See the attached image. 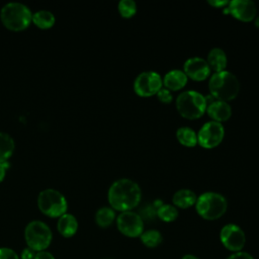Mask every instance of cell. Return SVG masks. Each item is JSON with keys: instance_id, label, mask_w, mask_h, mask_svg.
Returning a JSON list of instances; mask_svg holds the SVG:
<instances>
[{"instance_id": "1", "label": "cell", "mask_w": 259, "mask_h": 259, "mask_svg": "<svg viewBox=\"0 0 259 259\" xmlns=\"http://www.w3.org/2000/svg\"><path fill=\"white\" fill-rule=\"evenodd\" d=\"M108 202L113 209L127 211L136 207L142 198L140 185L128 178L115 180L108 189Z\"/></svg>"}, {"instance_id": "2", "label": "cell", "mask_w": 259, "mask_h": 259, "mask_svg": "<svg viewBox=\"0 0 259 259\" xmlns=\"http://www.w3.org/2000/svg\"><path fill=\"white\" fill-rule=\"evenodd\" d=\"M208 89L214 99L229 101L239 94L240 82L236 75L224 70L211 75L208 81Z\"/></svg>"}, {"instance_id": "3", "label": "cell", "mask_w": 259, "mask_h": 259, "mask_svg": "<svg viewBox=\"0 0 259 259\" xmlns=\"http://www.w3.org/2000/svg\"><path fill=\"white\" fill-rule=\"evenodd\" d=\"M0 19L5 27L13 31H21L29 26L32 21L30 9L18 2L5 4L0 11Z\"/></svg>"}, {"instance_id": "4", "label": "cell", "mask_w": 259, "mask_h": 259, "mask_svg": "<svg viewBox=\"0 0 259 259\" xmlns=\"http://www.w3.org/2000/svg\"><path fill=\"white\" fill-rule=\"evenodd\" d=\"M197 213L204 220L213 221L220 219L228 208L227 198L214 191L201 193L195 202Z\"/></svg>"}, {"instance_id": "5", "label": "cell", "mask_w": 259, "mask_h": 259, "mask_svg": "<svg viewBox=\"0 0 259 259\" xmlns=\"http://www.w3.org/2000/svg\"><path fill=\"white\" fill-rule=\"evenodd\" d=\"M206 106L205 96L195 90L182 91L176 98L177 110L185 118L195 119L202 116Z\"/></svg>"}, {"instance_id": "6", "label": "cell", "mask_w": 259, "mask_h": 259, "mask_svg": "<svg viewBox=\"0 0 259 259\" xmlns=\"http://www.w3.org/2000/svg\"><path fill=\"white\" fill-rule=\"evenodd\" d=\"M39 210L51 218H60L66 213L68 208L67 199L58 190L48 188L39 192L37 196Z\"/></svg>"}, {"instance_id": "7", "label": "cell", "mask_w": 259, "mask_h": 259, "mask_svg": "<svg viewBox=\"0 0 259 259\" xmlns=\"http://www.w3.org/2000/svg\"><path fill=\"white\" fill-rule=\"evenodd\" d=\"M24 239L28 248L35 252L45 251L52 242L53 234L47 224L40 221H32L24 230Z\"/></svg>"}, {"instance_id": "8", "label": "cell", "mask_w": 259, "mask_h": 259, "mask_svg": "<svg viewBox=\"0 0 259 259\" xmlns=\"http://www.w3.org/2000/svg\"><path fill=\"white\" fill-rule=\"evenodd\" d=\"M161 75L155 71H144L140 73L134 82L136 93L143 97L152 96L162 88Z\"/></svg>"}, {"instance_id": "9", "label": "cell", "mask_w": 259, "mask_h": 259, "mask_svg": "<svg viewBox=\"0 0 259 259\" xmlns=\"http://www.w3.org/2000/svg\"><path fill=\"white\" fill-rule=\"evenodd\" d=\"M225 136V127L222 122L209 120L199 130L197 142L202 148L212 149L221 144Z\"/></svg>"}, {"instance_id": "10", "label": "cell", "mask_w": 259, "mask_h": 259, "mask_svg": "<svg viewBox=\"0 0 259 259\" xmlns=\"http://www.w3.org/2000/svg\"><path fill=\"white\" fill-rule=\"evenodd\" d=\"M116 226L122 235L131 238L140 237L144 232L143 219L133 210L120 212L116 219Z\"/></svg>"}, {"instance_id": "11", "label": "cell", "mask_w": 259, "mask_h": 259, "mask_svg": "<svg viewBox=\"0 0 259 259\" xmlns=\"http://www.w3.org/2000/svg\"><path fill=\"white\" fill-rule=\"evenodd\" d=\"M220 240L222 244L230 251L240 252L246 243L244 231L235 224L224 226L220 232Z\"/></svg>"}, {"instance_id": "12", "label": "cell", "mask_w": 259, "mask_h": 259, "mask_svg": "<svg viewBox=\"0 0 259 259\" xmlns=\"http://www.w3.org/2000/svg\"><path fill=\"white\" fill-rule=\"evenodd\" d=\"M256 4L252 0H233L223 9L224 13H230L242 21H250L256 16Z\"/></svg>"}, {"instance_id": "13", "label": "cell", "mask_w": 259, "mask_h": 259, "mask_svg": "<svg viewBox=\"0 0 259 259\" xmlns=\"http://www.w3.org/2000/svg\"><path fill=\"white\" fill-rule=\"evenodd\" d=\"M183 71L187 77L195 81H202L210 74V67L207 61L201 57L187 59L183 65Z\"/></svg>"}, {"instance_id": "14", "label": "cell", "mask_w": 259, "mask_h": 259, "mask_svg": "<svg viewBox=\"0 0 259 259\" xmlns=\"http://www.w3.org/2000/svg\"><path fill=\"white\" fill-rule=\"evenodd\" d=\"M207 114L215 121H226L232 115V107L227 101L214 100L206 106Z\"/></svg>"}, {"instance_id": "15", "label": "cell", "mask_w": 259, "mask_h": 259, "mask_svg": "<svg viewBox=\"0 0 259 259\" xmlns=\"http://www.w3.org/2000/svg\"><path fill=\"white\" fill-rule=\"evenodd\" d=\"M188 77L184 73V71L180 69H173L166 73L164 78L162 79L163 85L165 88L169 89L170 91H176L183 88L187 83Z\"/></svg>"}, {"instance_id": "16", "label": "cell", "mask_w": 259, "mask_h": 259, "mask_svg": "<svg viewBox=\"0 0 259 259\" xmlns=\"http://www.w3.org/2000/svg\"><path fill=\"white\" fill-rule=\"evenodd\" d=\"M57 229L63 237L70 238L76 234L78 230V222L73 214L64 213L58 220Z\"/></svg>"}, {"instance_id": "17", "label": "cell", "mask_w": 259, "mask_h": 259, "mask_svg": "<svg viewBox=\"0 0 259 259\" xmlns=\"http://www.w3.org/2000/svg\"><path fill=\"white\" fill-rule=\"evenodd\" d=\"M206 61L210 67V70L214 71V73L224 71L228 63L227 55L221 48H212L207 55Z\"/></svg>"}, {"instance_id": "18", "label": "cell", "mask_w": 259, "mask_h": 259, "mask_svg": "<svg viewBox=\"0 0 259 259\" xmlns=\"http://www.w3.org/2000/svg\"><path fill=\"white\" fill-rule=\"evenodd\" d=\"M197 199V196L194 191L187 189V188H182L177 190L172 197V202L173 205L181 207V208H187L195 204Z\"/></svg>"}, {"instance_id": "19", "label": "cell", "mask_w": 259, "mask_h": 259, "mask_svg": "<svg viewBox=\"0 0 259 259\" xmlns=\"http://www.w3.org/2000/svg\"><path fill=\"white\" fill-rule=\"evenodd\" d=\"M14 141L10 135L0 133V164L7 163L14 151Z\"/></svg>"}, {"instance_id": "20", "label": "cell", "mask_w": 259, "mask_h": 259, "mask_svg": "<svg viewBox=\"0 0 259 259\" xmlns=\"http://www.w3.org/2000/svg\"><path fill=\"white\" fill-rule=\"evenodd\" d=\"M55 16L49 10H38L32 14V22L41 29L51 28L55 24Z\"/></svg>"}, {"instance_id": "21", "label": "cell", "mask_w": 259, "mask_h": 259, "mask_svg": "<svg viewBox=\"0 0 259 259\" xmlns=\"http://www.w3.org/2000/svg\"><path fill=\"white\" fill-rule=\"evenodd\" d=\"M176 137L185 147H194L197 144V134L190 126H180L176 132Z\"/></svg>"}, {"instance_id": "22", "label": "cell", "mask_w": 259, "mask_h": 259, "mask_svg": "<svg viewBox=\"0 0 259 259\" xmlns=\"http://www.w3.org/2000/svg\"><path fill=\"white\" fill-rule=\"evenodd\" d=\"M115 220V212L112 207L102 206L95 213V222L100 228L109 227Z\"/></svg>"}, {"instance_id": "23", "label": "cell", "mask_w": 259, "mask_h": 259, "mask_svg": "<svg viewBox=\"0 0 259 259\" xmlns=\"http://www.w3.org/2000/svg\"><path fill=\"white\" fill-rule=\"evenodd\" d=\"M140 239L146 247L156 248L162 243L163 237L162 234L157 230H148L142 233Z\"/></svg>"}, {"instance_id": "24", "label": "cell", "mask_w": 259, "mask_h": 259, "mask_svg": "<svg viewBox=\"0 0 259 259\" xmlns=\"http://www.w3.org/2000/svg\"><path fill=\"white\" fill-rule=\"evenodd\" d=\"M157 215L158 218L166 223L173 222L178 217V209L173 204H162L157 208Z\"/></svg>"}, {"instance_id": "25", "label": "cell", "mask_w": 259, "mask_h": 259, "mask_svg": "<svg viewBox=\"0 0 259 259\" xmlns=\"http://www.w3.org/2000/svg\"><path fill=\"white\" fill-rule=\"evenodd\" d=\"M118 11L122 17L130 18L137 12V3L134 0H120L118 3Z\"/></svg>"}, {"instance_id": "26", "label": "cell", "mask_w": 259, "mask_h": 259, "mask_svg": "<svg viewBox=\"0 0 259 259\" xmlns=\"http://www.w3.org/2000/svg\"><path fill=\"white\" fill-rule=\"evenodd\" d=\"M141 218L144 220H153L156 215H157V208L153 205V204H147L144 205L141 209H140V213Z\"/></svg>"}, {"instance_id": "27", "label": "cell", "mask_w": 259, "mask_h": 259, "mask_svg": "<svg viewBox=\"0 0 259 259\" xmlns=\"http://www.w3.org/2000/svg\"><path fill=\"white\" fill-rule=\"evenodd\" d=\"M157 97L158 99L163 102V103H170L173 100V95L171 93V91L167 88H161L158 92H157Z\"/></svg>"}, {"instance_id": "28", "label": "cell", "mask_w": 259, "mask_h": 259, "mask_svg": "<svg viewBox=\"0 0 259 259\" xmlns=\"http://www.w3.org/2000/svg\"><path fill=\"white\" fill-rule=\"evenodd\" d=\"M0 259H19L16 252L10 248H0Z\"/></svg>"}, {"instance_id": "29", "label": "cell", "mask_w": 259, "mask_h": 259, "mask_svg": "<svg viewBox=\"0 0 259 259\" xmlns=\"http://www.w3.org/2000/svg\"><path fill=\"white\" fill-rule=\"evenodd\" d=\"M227 259H254V258L249 253L240 251V252H236V253L230 255Z\"/></svg>"}, {"instance_id": "30", "label": "cell", "mask_w": 259, "mask_h": 259, "mask_svg": "<svg viewBox=\"0 0 259 259\" xmlns=\"http://www.w3.org/2000/svg\"><path fill=\"white\" fill-rule=\"evenodd\" d=\"M34 256H35V251H33L32 249L27 247L24 250H22L20 258L21 259H33Z\"/></svg>"}, {"instance_id": "31", "label": "cell", "mask_w": 259, "mask_h": 259, "mask_svg": "<svg viewBox=\"0 0 259 259\" xmlns=\"http://www.w3.org/2000/svg\"><path fill=\"white\" fill-rule=\"evenodd\" d=\"M33 259H55V257L48 251H39L35 253Z\"/></svg>"}, {"instance_id": "32", "label": "cell", "mask_w": 259, "mask_h": 259, "mask_svg": "<svg viewBox=\"0 0 259 259\" xmlns=\"http://www.w3.org/2000/svg\"><path fill=\"white\" fill-rule=\"evenodd\" d=\"M207 2L210 5L214 6V7H225L226 5L229 4L230 1H227V0H208Z\"/></svg>"}, {"instance_id": "33", "label": "cell", "mask_w": 259, "mask_h": 259, "mask_svg": "<svg viewBox=\"0 0 259 259\" xmlns=\"http://www.w3.org/2000/svg\"><path fill=\"white\" fill-rule=\"evenodd\" d=\"M9 167L8 162L7 163H2L0 164V182L3 181L5 175H6V169Z\"/></svg>"}, {"instance_id": "34", "label": "cell", "mask_w": 259, "mask_h": 259, "mask_svg": "<svg viewBox=\"0 0 259 259\" xmlns=\"http://www.w3.org/2000/svg\"><path fill=\"white\" fill-rule=\"evenodd\" d=\"M181 259H199V258H197L196 256H194V255H192V254H186V255H184Z\"/></svg>"}, {"instance_id": "35", "label": "cell", "mask_w": 259, "mask_h": 259, "mask_svg": "<svg viewBox=\"0 0 259 259\" xmlns=\"http://www.w3.org/2000/svg\"><path fill=\"white\" fill-rule=\"evenodd\" d=\"M255 25H256L257 27H259V15L256 16V18H255Z\"/></svg>"}]
</instances>
